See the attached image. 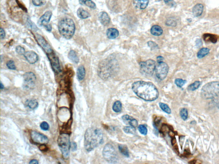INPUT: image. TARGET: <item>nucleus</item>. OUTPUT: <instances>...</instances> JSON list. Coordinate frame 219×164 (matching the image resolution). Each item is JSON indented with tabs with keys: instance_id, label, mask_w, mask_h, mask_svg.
<instances>
[{
	"instance_id": "c03bdc74",
	"label": "nucleus",
	"mask_w": 219,
	"mask_h": 164,
	"mask_svg": "<svg viewBox=\"0 0 219 164\" xmlns=\"http://www.w3.org/2000/svg\"><path fill=\"white\" fill-rule=\"evenodd\" d=\"M45 27H46V29L47 31H49L50 32V31H52V27L50 24H47L46 26H45Z\"/></svg>"
},
{
	"instance_id": "b1692460",
	"label": "nucleus",
	"mask_w": 219,
	"mask_h": 164,
	"mask_svg": "<svg viewBox=\"0 0 219 164\" xmlns=\"http://www.w3.org/2000/svg\"><path fill=\"white\" fill-rule=\"evenodd\" d=\"M77 15L79 18L81 19H86L90 16V13L81 8L78 9L77 10Z\"/></svg>"
},
{
	"instance_id": "a878e982",
	"label": "nucleus",
	"mask_w": 219,
	"mask_h": 164,
	"mask_svg": "<svg viewBox=\"0 0 219 164\" xmlns=\"http://www.w3.org/2000/svg\"><path fill=\"white\" fill-rule=\"evenodd\" d=\"M79 2L80 4L85 5L90 8L93 9L96 8V4L92 0H79Z\"/></svg>"
},
{
	"instance_id": "cd10ccee",
	"label": "nucleus",
	"mask_w": 219,
	"mask_h": 164,
	"mask_svg": "<svg viewBox=\"0 0 219 164\" xmlns=\"http://www.w3.org/2000/svg\"><path fill=\"white\" fill-rule=\"evenodd\" d=\"M119 150L122 155L127 157H129V150L126 145L123 144L119 145Z\"/></svg>"
},
{
	"instance_id": "8fccbe9b",
	"label": "nucleus",
	"mask_w": 219,
	"mask_h": 164,
	"mask_svg": "<svg viewBox=\"0 0 219 164\" xmlns=\"http://www.w3.org/2000/svg\"><path fill=\"white\" fill-rule=\"evenodd\" d=\"M1 90L3 89L4 88V85L2 83H1Z\"/></svg>"
},
{
	"instance_id": "c9c22d12",
	"label": "nucleus",
	"mask_w": 219,
	"mask_h": 164,
	"mask_svg": "<svg viewBox=\"0 0 219 164\" xmlns=\"http://www.w3.org/2000/svg\"><path fill=\"white\" fill-rule=\"evenodd\" d=\"M138 130H139V132L143 135H147L148 130L145 126L143 125H139L138 127Z\"/></svg>"
},
{
	"instance_id": "a211bd4d",
	"label": "nucleus",
	"mask_w": 219,
	"mask_h": 164,
	"mask_svg": "<svg viewBox=\"0 0 219 164\" xmlns=\"http://www.w3.org/2000/svg\"><path fill=\"white\" fill-rule=\"evenodd\" d=\"M203 40L206 42H211L213 43H216L218 41V38L216 35L210 34H205L203 36Z\"/></svg>"
},
{
	"instance_id": "dca6fc26",
	"label": "nucleus",
	"mask_w": 219,
	"mask_h": 164,
	"mask_svg": "<svg viewBox=\"0 0 219 164\" xmlns=\"http://www.w3.org/2000/svg\"><path fill=\"white\" fill-rule=\"evenodd\" d=\"M203 10H204V6L202 4H196L192 8V14L195 17H199L202 15Z\"/></svg>"
},
{
	"instance_id": "412c9836",
	"label": "nucleus",
	"mask_w": 219,
	"mask_h": 164,
	"mask_svg": "<svg viewBox=\"0 0 219 164\" xmlns=\"http://www.w3.org/2000/svg\"><path fill=\"white\" fill-rule=\"evenodd\" d=\"M85 74L86 72L85 68L83 65H80L77 68V76L78 81H81L83 80L85 78Z\"/></svg>"
},
{
	"instance_id": "f3484780",
	"label": "nucleus",
	"mask_w": 219,
	"mask_h": 164,
	"mask_svg": "<svg viewBox=\"0 0 219 164\" xmlns=\"http://www.w3.org/2000/svg\"><path fill=\"white\" fill-rule=\"evenodd\" d=\"M99 17L100 22L104 26H107L109 24L110 18L107 12H102L99 14Z\"/></svg>"
},
{
	"instance_id": "09e8293b",
	"label": "nucleus",
	"mask_w": 219,
	"mask_h": 164,
	"mask_svg": "<svg viewBox=\"0 0 219 164\" xmlns=\"http://www.w3.org/2000/svg\"><path fill=\"white\" fill-rule=\"evenodd\" d=\"M40 148H41V150H46V146L45 145H42V146L40 147Z\"/></svg>"
},
{
	"instance_id": "4be33fe9",
	"label": "nucleus",
	"mask_w": 219,
	"mask_h": 164,
	"mask_svg": "<svg viewBox=\"0 0 219 164\" xmlns=\"http://www.w3.org/2000/svg\"><path fill=\"white\" fill-rule=\"evenodd\" d=\"M25 105L30 109H35L38 107V102L36 100H28L25 102Z\"/></svg>"
},
{
	"instance_id": "0eeeda50",
	"label": "nucleus",
	"mask_w": 219,
	"mask_h": 164,
	"mask_svg": "<svg viewBox=\"0 0 219 164\" xmlns=\"http://www.w3.org/2000/svg\"><path fill=\"white\" fill-rule=\"evenodd\" d=\"M58 143L64 159H68L71 147L69 135L67 133L61 134L58 138Z\"/></svg>"
},
{
	"instance_id": "1a4fd4ad",
	"label": "nucleus",
	"mask_w": 219,
	"mask_h": 164,
	"mask_svg": "<svg viewBox=\"0 0 219 164\" xmlns=\"http://www.w3.org/2000/svg\"><path fill=\"white\" fill-rule=\"evenodd\" d=\"M139 65L140 72L144 75L151 76L156 70V62L152 59L142 62H140Z\"/></svg>"
},
{
	"instance_id": "6e6552de",
	"label": "nucleus",
	"mask_w": 219,
	"mask_h": 164,
	"mask_svg": "<svg viewBox=\"0 0 219 164\" xmlns=\"http://www.w3.org/2000/svg\"><path fill=\"white\" fill-rule=\"evenodd\" d=\"M103 156L108 163H115L119 160V156L114 147L111 144L105 145L103 150Z\"/></svg>"
},
{
	"instance_id": "f03ea898",
	"label": "nucleus",
	"mask_w": 219,
	"mask_h": 164,
	"mask_svg": "<svg viewBox=\"0 0 219 164\" xmlns=\"http://www.w3.org/2000/svg\"><path fill=\"white\" fill-rule=\"evenodd\" d=\"M103 134L100 129L90 127L86 130L84 135V145L85 150L90 152L102 144Z\"/></svg>"
},
{
	"instance_id": "72a5a7b5",
	"label": "nucleus",
	"mask_w": 219,
	"mask_h": 164,
	"mask_svg": "<svg viewBox=\"0 0 219 164\" xmlns=\"http://www.w3.org/2000/svg\"><path fill=\"white\" fill-rule=\"evenodd\" d=\"M187 81L183 79L177 78L176 79L175 81V85L179 88H182L183 86L186 83Z\"/></svg>"
},
{
	"instance_id": "9b49d317",
	"label": "nucleus",
	"mask_w": 219,
	"mask_h": 164,
	"mask_svg": "<svg viewBox=\"0 0 219 164\" xmlns=\"http://www.w3.org/2000/svg\"><path fill=\"white\" fill-rule=\"evenodd\" d=\"M24 86L27 89H30L35 86L36 77L33 72H28L25 73L24 75Z\"/></svg>"
},
{
	"instance_id": "39448f33",
	"label": "nucleus",
	"mask_w": 219,
	"mask_h": 164,
	"mask_svg": "<svg viewBox=\"0 0 219 164\" xmlns=\"http://www.w3.org/2000/svg\"><path fill=\"white\" fill-rule=\"evenodd\" d=\"M58 29L60 34L64 38L69 40L74 35L75 24L71 18H65L60 20L58 24Z\"/></svg>"
},
{
	"instance_id": "de8ad7c7",
	"label": "nucleus",
	"mask_w": 219,
	"mask_h": 164,
	"mask_svg": "<svg viewBox=\"0 0 219 164\" xmlns=\"http://www.w3.org/2000/svg\"><path fill=\"white\" fill-rule=\"evenodd\" d=\"M29 163L37 164L39 163V162H38V161H37V160H31L30 161V163Z\"/></svg>"
},
{
	"instance_id": "79ce46f5",
	"label": "nucleus",
	"mask_w": 219,
	"mask_h": 164,
	"mask_svg": "<svg viewBox=\"0 0 219 164\" xmlns=\"http://www.w3.org/2000/svg\"><path fill=\"white\" fill-rule=\"evenodd\" d=\"M0 33H1V39H3L5 37V32L2 28H1L0 29Z\"/></svg>"
},
{
	"instance_id": "f8f14e48",
	"label": "nucleus",
	"mask_w": 219,
	"mask_h": 164,
	"mask_svg": "<svg viewBox=\"0 0 219 164\" xmlns=\"http://www.w3.org/2000/svg\"><path fill=\"white\" fill-rule=\"evenodd\" d=\"M30 136L31 139L35 143L43 144H46L49 142V139L46 135L36 131L31 132Z\"/></svg>"
},
{
	"instance_id": "ddd939ff",
	"label": "nucleus",
	"mask_w": 219,
	"mask_h": 164,
	"mask_svg": "<svg viewBox=\"0 0 219 164\" xmlns=\"http://www.w3.org/2000/svg\"><path fill=\"white\" fill-rule=\"evenodd\" d=\"M52 16V12L50 11L46 12L40 18L38 21L39 26H46L49 22Z\"/></svg>"
},
{
	"instance_id": "9d476101",
	"label": "nucleus",
	"mask_w": 219,
	"mask_h": 164,
	"mask_svg": "<svg viewBox=\"0 0 219 164\" xmlns=\"http://www.w3.org/2000/svg\"><path fill=\"white\" fill-rule=\"evenodd\" d=\"M158 63V65L156 66V75L158 79L162 81L167 77L169 68L167 64L164 62Z\"/></svg>"
},
{
	"instance_id": "aec40b11",
	"label": "nucleus",
	"mask_w": 219,
	"mask_h": 164,
	"mask_svg": "<svg viewBox=\"0 0 219 164\" xmlns=\"http://www.w3.org/2000/svg\"><path fill=\"white\" fill-rule=\"evenodd\" d=\"M149 0H134V4L137 7L140 9H145L148 6Z\"/></svg>"
},
{
	"instance_id": "2eb2a0df",
	"label": "nucleus",
	"mask_w": 219,
	"mask_h": 164,
	"mask_svg": "<svg viewBox=\"0 0 219 164\" xmlns=\"http://www.w3.org/2000/svg\"><path fill=\"white\" fill-rule=\"evenodd\" d=\"M122 119L125 124H129L134 127H136L138 125V122L136 120L128 115H125L122 116Z\"/></svg>"
},
{
	"instance_id": "49530a36",
	"label": "nucleus",
	"mask_w": 219,
	"mask_h": 164,
	"mask_svg": "<svg viewBox=\"0 0 219 164\" xmlns=\"http://www.w3.org/2000/svg\"><path fill=\"white\" fill-rule=\"evenodd\" d=\"M157 61L158 62H162L163 60H164V58L161 56H159L157 57Z\"/></svg>"
},
{
	"instance_id": "bb28decb",
	"label": "nucleus",
	"mask_w": 219,
	"mask_h": 164,
	"mask_svg": "<svg viewBox=\"0 0 219 164\" xmlns=\"http://www.w3.org/2000/svg\"><path fill=\"white\" fill-rule=\"evenodd\" d=\"M210 49L207 48H203L200 49L198 52L197 56L198 58L202 59L205 57L209 53Z\"/></svg>"
},
{
	"instance_id": "4468645a",
	"label": "nucleus",
	"mask_w": 219,
	"mask_h": 164,
	"mask_svg": "<svg viewBox=\"0 0 219 164\" xmlns=\"http://www.w3.org/2000/svg\"><path fill=\"white\" fill-rule=\"evenodd\" d=\"M24 56L29 63L30 64H34L38 60V55L33 51L26 52L24 54Z\"/></svg>"
},
{
	"instance_id": "ea45409f",
	"label": "nucleus",
	"mask_w": 219,
	"mask_h": 164,
	"mask_svg": "<svg viewBox=\"0 0 219 164\" xmlns=\"http://www.w3.org/2000/svg\"><path fill=\"white\" fill-rule=\"evenodd\" d=\"M15 50H16V52L20 55H24L25 53L24 49L21 46H17Z\"/></svg>"
},
{
	"instance_id": "4c0bfd02",
	"label": "nucleus",
	"mask_w": 219,
	"mask_h": 164,
	"mask_svg": "<svg viewBox=\"0 0 219 164\" xmlns=\"http://www.w3.org/2000/svg\"><path fill=\"white\" fill-rule=\"evenodd\" d=\"M7 66L9 69L11 70H15L16 67L15 65L14 62L13 60H10L8 61L7 63Z\"/></svg>"
},
{
	"instance_id": "c756f323",
	"label": "nucleus",
	"mask_w": 219,
	"mask_h": 164,
	"mask_svg": "<svg viewBox=\"0 0 219 164\" xmlns=\"http://www.w3.org/2000/svg\"><path fill=\"white\" fill-rule=\"evenodd\" d=\"M122 109V104L120 101L118 100L114 103L113 106V109L114 112L116 113H119L121 111Z\"/></svg>"
},
{
	"instance_id": "7ed1b4c3",
	"label": "nucleus",
	"mask_w": 219,
	"mask_h": 164,
	"mask_svg": "<svg viewBox=\"0 0 219 164\" xmlns=\"http://www.w3.org/2000/svg\"><path fill=\"white\" fill-rule=\"evenodd\" d=\"M202 98L210 101L214 106L219 109V82L213 81L207 83L201 90Z\"/></svg>"
},
{
	"instance_id": "393cba45",
	"label": "nucleus",
	"mask_w": 219,
	"mask_h": 164,
	"mask_svg": "<svg viewBox=\"0 0 219 164\" xmlns=\"http://www.w3.org/2000/svg\"><path fill=\"white\" fill-rule=\"evenodd\" d=\"M69 58L74 63H77L79 61V58L77 56L76 52L73 50L70 51L68 54Z\"/></svg>"
},
{
	"instance_id": "e433bc0d",
	"label": "nucleus",
	"mask_w": 219,
	"mask_h": 164,
	"mask_svg": "<svg viewBox=\"0 0 219 164\" xmlns=\"http://www.w3.org/2000/svg\"><path fill=\"white\" fill-rule=\"evenodd\" d=\"M166 24L168 25V26L175 27L177 25V22L176 20H174V19H173L172 18H171L167 20Z\"/></svg>"
},
{
	"instance_id": "f257e3e1",
	"label": "nucleus",
	"mask_w": 219,
	"mask_h": 164,
	"mask_svg": "<svg viewBox=\"0 0 219 164\" xmlns=\"http://www.w3.org/2000/svg\"><path fill=\"white\" fill-rule=\"evenodd\" d=\"M133 92L141 99L153 101L159 97V92L155 85L151 82L137 81L132 85Z\"/></svg>"
},
{
	"instance_id": "20e7f679",
	"label": "nucleus",
	"mask_w": 219,
	"mask_h": 164,
	"mask_svg": "<svg viewBox=\"0 0 219 164\" xmlns=\"http://www.w3.org/2000/svg\"><path fill=\"white\" fill-rule=\"evenodd\" d=\"M117 68V65L116 62L111 59H105L99 64L98 75L101 78L106 80L115 74Z\"/></svg>"
},
{
	"instance_id": "2f4dec72",
	"label": "nucleus",
	"mask_w": 219,
	"mask_h": 164,
	"mask_svg": "<svg viewBox=\"0 0 219 164\" xmlns=\"http://www.w3.org/2000/svg\"><path fill=\"white\" fill-rule=\"evenodd\" d=\"M123 130L125 133L128 134H134L136 133V129L134 127L131 126H125L123 128Z\"/></svg>"
},
{
	"instance_id": "58836bf2",
	"label": "nucleus",
	"mask_w": 219,
	"mask_h": 164,
	"mask_svg": "<svg viewBox=\"0 0 219 164\" xmlns=\"http://www.w3.org/2000/svg\"><path fill=\"white\" fill-rule=\"evenodd\" d=\"M40 127L41 129L44 131L48 130L49 129V125L48 123L46 122H43L41 123V124H40Z\"/></svg>"
},
{
	"instance_id": "a19ab883",
	"label": "nucleus",
	"mask_w": 219,
	"mask_h": 164,
	"mask_svg": "<svg viewBox=\"0 0 219 164\" xmlns=\"http://www.w3.org/2000/svg\"><path fill=\"white\" fill-rule=\"evenodd\" d=\"M166 4L170 6L174 7L176 5L175 3L172 0H164Z\"/></svg>"
},
{
	"instance_id": "5701e85b",
	"label": "nucleus",
	"mask_w": 219,
	"mask_h": 164,
	"mask_svg": "<svg viewBox=\"0 0 219 164\" xmlns=\"http://www.w3.org/2000/svg\"><path fill=\"white\" fill-rule=\"evenodd\" d=\"M163 29L159 25H154L151 29V34L154 36H161L163 34Z\"/></svg>"
},
{
	"instance_id": "f704fd0d",
	"label": "nucleus",
	"mask_w": 219,
	"mask_h": 164,
	"mask_svg": "<svg viewBox=\"0 0 219 164\" xmlns=\"http://www.w3.org/2000/svg\"><path fill=\"white\" fill-rule=\"evenodd\" d=\"M46 2V0H32L33 5L37 7L41 6L45 4Z\"/></svg>"
},
{
	"instance_id": "37998d69",
	"label": "nucleus",
	"mask_w": 219,
	"mask_h": 164,
	"mask_svg": "<svg viewBox=\"0 0 219 164\" xmlns=\"http://www.w3.org/2000/svg\"><path fill=\"white\" fill-rule=\"evenodd\" d=\"M196 46L197 47H200L202 46V42L201 39H198L196 41Z\"/></svg>"
},
{
	"instance_id": "a18cd8bd",
	"label": "nucleus",
	"mask_w": 219,
	"mask_h": 164,
	"mask_svg": "<svg viewBox=\"0 0 219 164\" xmlns=\"http://www.w3.org/2000/svg\"><path fill=\"white\" fill-rule=\"evenodd\" d=\"M72 149L73 150V151H75L77 149V144L75 142H73L72 144Z\"/></svg>"
},
{
	"instance_id": "473e14b6",
	"label": "nucleus",
	"mask_w": 219,
	"mask_h": 164,
	"mask_svg": "<svg viewBox=\"0 0 219 164\" xmlns=\"http://www.w3.org/2000/svg\"><path fill=\"white\" fill-rule=\"evenodd\" d=\"M159 106L160 108L164 112H165L166 113H167V114H170L171 113V110L170 109L169 106H168L167 104L165 103H163V102H160Z\"/></svg>"
},
{
	"instance_id": "c85d7f7f",
	"label": "nucleus",
	"mask_w": 219,
	"mask_h": 164,
	"mask_svg": "<svg viewBox=\"0 0 219 164\" xmlns=\"http://www.w3.org/2000/svg\"><path fill=\"white\" fill-rule=\"evenodd\" d=\"M201 82L199 81H196L187 87V89L190 91H194L199 88V86L201 85Z\"/></svg>"
},
{
	"instance_id": "423d86ee",
	"label": "nucleus",
	"mask_w": 219,
	"mask_h": 164,
	"mask_svg": "<svg viewBox=\"0 0 219 164\" xmlns=\"http://www.w3.org/2000/svg\"><path fill=\"white\" fill-rule=\"evenodd\" d=\"M37 42L46 54L52 66H55L60 63L58 57L55 54L51 46L42 36L39 34L36 35Z\"/></svg>"
},
{
	"instance_id": "7c9ffc66",
	"label": "nucleus",
	"mask_w": 219,
	"mask_h": 164,
	"mask_svg": "<svg viewBox=\"0 0 219 164\" xmlns=\"http://www.w3.org/2000/svg\"><path fill=\"white\" fill-rule=\"evenodd\" d=\"M180 115L181 117L184 121H186L188 119V113L187 109L186 108H182L180 111Z\"/></svg>"
},
{
	"instance_id": "6ab92c4d",
	"label": "nucleus",
	"mask_w": 219,
	"mask_h": 164,
	"mask_svg": "<svg viewBox=\"0 0 219 164\" xmlns=\"http://www.w3.org/2000/svg\"><path fill=\"white\" fill-rule=\"evenodd\" d=\"M119 32L115 28H111L108 29L107 31L108 37L110 39H115L118 37Z\"/></svg>"
}]
</instances>
